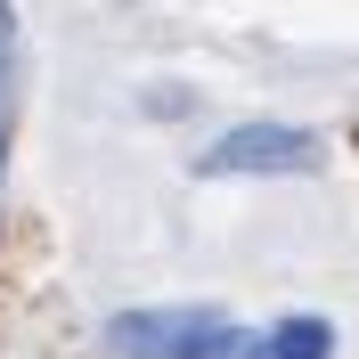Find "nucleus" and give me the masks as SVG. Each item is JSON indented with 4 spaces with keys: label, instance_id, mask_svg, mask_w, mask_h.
<instances>
[{
    "label": "nucleus",
    "instance_id": "nucleus-5",
    "mask_svg": "<svg viewBox=\"0 0 359 359\" xmlns=\"http://www.w3.org/2000/svg\"><path fill=\"white\" fill-rule=\"evenodd\" d=\"M0 41H8V33H0ZM0 123H8V74H0Z\"/></svg>",
    "mask_w": 359,
    "mask_h": 359
},
{
    "label": "nucleus",
    "instance_id": "nucleus-3",
    "mask_svg": "<svg viewBox=\"0 0 359 359\" xmlns=\"http://www.w3.org/2000/svg\"><path fill=\"white\" fill-rule=\"evenodd\" d=\"M269 351H278V359H327L335 335H327V318H286V327L269 335Z\"/></svg>",
    "mask_w": 359,
    "mask_h": 359
},
{
    "label": "nucleus",
    "instance_id": "nucleus-2",
    "mask_svg": "<svg viewBox=\"0 0 359 359\" xmlns=\"http://www.w3.org/2000/svg\"><path fill=\"white\" fill-rule=\"evenodd\" d=\"M318 147L311 131H294V123H245V131H229L221 147H204L196 172L212 180H237V172H318Z\"/></svg>",
    "mask_w": 359,
    "mask_h": 359
},
{
    "label": "nucleus",
    "instance_id": "nucleus-1",
    "mask_svg": "<svg viewBox=\"0 0 359 359\" xmlns=\"http://www.w3.org/2000/svg\"><path fill=\"white\" fill-rule=\"evenodd\" d=\"M229 343L221 311H123L107 327V351L123 359H212Z\"/></svg>",
    "mask_w": 359,
    "mask_h": 359
},
{
    "label": "nucleus",
    "instance_id": "nucleus-4",
    "mask_svg": "<svg viewBox=\"0 0 359 359\" xmlns=\"http://www.w3.org/2000/svg\"><path fill=\"white\" fill-rule=\"evenodd\" d=\"M212 359H278V351H269L262 335H237V327H229V343H221V351H212Z\"/></svg>",
    "mask_w": 359,
    "mask_h": 359
}]
</instances>
